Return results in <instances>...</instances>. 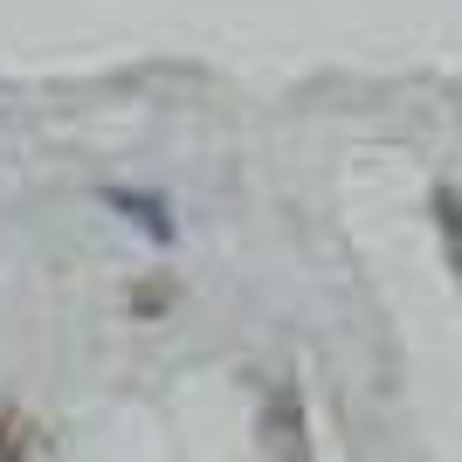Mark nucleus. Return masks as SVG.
<instances>
[{"label":"nucleus","mask_w":462,"mask_h":462,"mask_svg":"<svg viewBox=\"0 0 462 462\" xmlns=\"http://www.w3.org/2000/svg\"><path fill=\"white\" fill-rule=\"evenodd\" d=\"M270 462H310V421H304V393L290 380L270 386V401H263V421H255Z\"/></svg>","instance_id":"obj_1"},{"label":"nucleus","mask_w":462,"mask_h":462,"mask_svg":"<svg viewBox=\"0 0 462 462\" xmlns=\"http://www.w3.org/2000/svg\"><path fill=\"white\" fill-rule=\"evenodd\" d=\"M35 448H42L35 414H21V407L0 401V462H35Z\"/></svg>","instance_id":"obj_2"},{"label":"nucleus","mask_w":462,"mask_h":462,"mask_svg":"<svg viewBox=\"0 0 462 462\" xmlns=\"http://www.w3.org/2000/svg\"><path fill=\"white\" fill-rule=\"evenodd\" d=\"M435 221H442V242H448V263H456V276H462V200L456 193H435Z\"/></svg>","instance_id":"obj_3"}]
</instances>
